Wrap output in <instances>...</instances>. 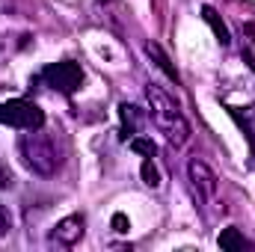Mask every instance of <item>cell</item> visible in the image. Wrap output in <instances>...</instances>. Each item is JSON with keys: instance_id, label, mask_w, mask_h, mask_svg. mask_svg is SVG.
<instances>
[{"instance_id": "obj_11", "label": "cell", "mask_w": 255, "mask_h": 252, "mask_svg": "<svg viewBox=\"0 0 255 252\" xmlns=\"http://www.w3.org/2000/svg\"><path fill=\"white\" fill-rule=\"evenodd\" d=\"M229 113H232V119L241 125L244 130V136H247V142H250V148H253V157H255V113H241V107H229Z\"/></svg>"}, {"instance_id": "obj_10", "label": "cell", "mask_w": 255, "mask_h": 252, "mask_svg": "<svg viewBox=\"0 0 255 252\" xmlns=\"http://www.w3.org/2000/svg\"><path fill=\"white\" fill-rule=\"evenodd\" d=\"M217 247H220L223 252H241L244 247H247V241H244L241 229L229 226V229H223V232H220V238H217Z\"/></svg>"}, {"instance_id": "obj_17", "label": "cell", "mask_w": 255, "mask_h": 252, "mask_svg": "<svg viewBox=\"0 0 255 252\" xmlns=\"http://www.w3.org/2000/svg\"><path fill=\"white\" fill-rule=\"evenodd\" d=\"M244 36L250 39V45L255 48V24H244Z\"/></svg>"}, {"instance_id": "obj_9", "label": "cell", "mask_w": 255, "mask_h": 252, "mask_svg": "<svg viewBox=\"0 0 255 252\" xmlns=\"http://www.w3.org/2000/svg\"><path fill=\"white\" fill-rule=\"evenodd\" d=\"M119 119H122V139L136 136V127L142 122V110L133 104H119Z\"/></svg>"}, {"instance_id": "obj_2", "label": "cell", "mask_w": 255, "mask_h": 252, "mask_svg": "<svg viewBox=\"0 0 255 252\" xmlns=\"http://www.w3.org/2000/svg\"><path fill=\"white\" fill-rule=\"evenodd\" d=\"M18 154H21L24 166H27L33 175H42V178L57 175V169L63 166V154H60L57 142H54L42 127L21 133V139H18Z\"/></svg>"}, {"instance_id": "obj_8", "label": "cell", "mask_w": 255, "mask_h": 252, "mask_svg": "<svg viewBox=\"0 0 255 252\" xmlns=\"http://www.w3.org/2000/svg\"><path fill=\"white\" fill-rule=\"evenodd\" d=\"M145 54H148V60H151V63L157 65V68H160V71H163V74H166V77H169V80H172L175 86H178V80H181V77H178V71H175V65L169 63V57H166V51H163V48H160L157 42H145Z\"/></svg>"}, {"instance_id": "obj_13", "label": "cell", "mask_w": 255, "mask_h": 252, "mask_svg": "<svg viewBox=\"0 0 255 252\" xmlns=\"http://www.w3.org/2000/svg\"><path fill=\"white\" fill-rule=\"evenodd\" d=\"M139 175H142V184L145 187H160V172H157V166L151 163V157H145L142 160V166H139Z\"/></svg>"}, {"instance_id": "obj_3", "label": "cell", "mask_w": 255, "mask_h": 252, "mask_svg": "<svg viewBox=\"0 0 255 252\" xmlns=\"http://www.w3.org/2000/svg\"><path fill=\"white\" fill-rule=\"evenodd\" d=\"M0 125L18 127V130H36V127H45V113L36 101L12 98L0 104Z\"/></svg>"}, {"instance_id": "obj_7", "label": "cell", "mask_w": 255, "mask_h": 252, "mask_svg": "<svg viewBox=\"0 0 255 252\" xmlns=\"http://www.w3.org/2000/svg\"><path fill=\"white\" fill-rule=\"evenodd\" d=\"M202 18H205V24H208V27L214 30V36H217V42H220L223 48H229V45H232V33H229V27L223 24V18H220V12H217L214 6H208V3H205V6H202Z\"/></svg>"}, {"instance_id": "obj_5", "label": "cell", "mask_w": 255, "mask_h": 252, "mask_svg": "<svg viewBox=\"0 0 255 252\" xmlns=\"http://www.w3.org/2000/svg\"><path fill=\"white\" fill-rule=\"evenodd\" d=\"M187 178H190V187H193V193H196V202H199V205H205L208 199H214L217 190H220L217 172H214L202 157H190V160H187Z\"/></svg>"}, {"instance_id": "obj_1", "label": "cell", "mask_w": 255, "mask_h": 252, "mask_svg": "<svg viewBox=\"0 0 255 252\" xmlns=\"http://www.w3.org/2000/svg\"><path fill=\"white\" fill-rule=\"evenodd\" d=\"M145 101H148V113H151L154 125L166 133V139L172 145H184L190 139V125L181 113V104L169 92H163L157 83H145Z\"/></svg>"}, {"instance_id": "obj_4", "label": "cell", "mask_w": 255, "mask_h": 252, "mask_svg": "<svg viewBox=\"0 0 255 252\" xmlns=\"http://www.w3.org/2000/svg\"><path fill=\"white\" fill-rule=\"evenodd\" d=\"M39 80H45L51 89H57V92H63V95H74V92L80 89V83H83V71H80L77 63L63 60V63L48 65V68L39 74Z\"/></svg>"}, {"instance_id": "obj_15", "label": "cell", "mask_w": 255, "mask_h": 252, "mask_svg": "<svg viewBox=\"0 0 255 252\" xmlns=\"http://www.w3.org/2000/svg\"><path fill=\"white\" fill-rule=\"evenodd\" d=\"M9 229H12V220H9L6 208L0 205V238H6V235H9Z\"/></svg>"}, {"instance_id": "obj_16", "label": "cell", "mask_w": 255, "mask_h": 252, "mask_svg": "<svg viewBox=\"0 0 255 252\" xmlns=\"http://www.w3.org/2000/svg\"><path fill=\"white\" fill-rule=\"evenodd\" d=\"M9 187H12V172L0 166V190H9Z\"/></svg>"}, {"instance_id": "obj_12", "label": "cell", "mask_w": 255, "mask_h": 252, "mask_svg": "<svg viewBox=\"0 0 255 252\" xmlns=\"http://www.w3.org/2000/svg\"><path fill=\"white\" fill-rule=\"evenodd\" d=\"M130 148H133L136 154H142V157H154V154H157V142H154L151 136H142V133L130 136Z\"/></svg>"}, {"instance_id": "obj_6", "label": "cell", "mask_w": 255, "mask_h": 252, "mask_svg": "<svg viewBox=\"0 0 255 252\" xmlns=\"http://www.w3.org/2000/svg\"><path fill=\"white\" fill-rule=\"evenodd\" d=\"M83 232H86V229H83V217H80V214H71V217H65V220H60V223L54 226L51 244L68 250V247H74V244L83 238Z\"/></svg>"}, {"instance_id": "obj_14", "label": "cell", "mask_w": 255, "mask_h": 252, "mask_svg": "<svg viewBox=\"0 0 255 252\" xmlns=\"http://www.w3.org/2000/svg\"><path fill=\"white\" fill-rule=\"evenodd\" d=\"M110 226H113V232H119V235H128V229H130V220H128L122 211H116V214H113V220H110Z\"/></svg>"}]
</instances>
